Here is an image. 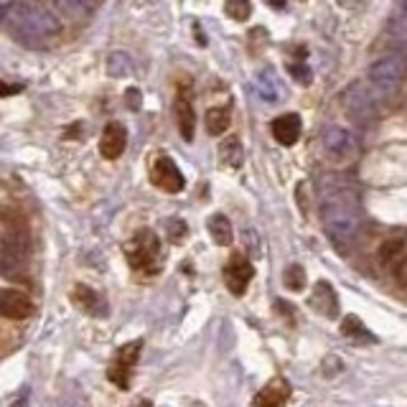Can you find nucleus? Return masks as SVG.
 Returning a JSON list of instances; mask_svg holds the SVG:
<instances>
[{"label":"nucleus","instance_id":"obj_1","mask_svg":"<svg viewBox=\"0 0 407 407\" xmlns=\"http://www.w3.org/2000/svg\"><path fill=\"white\" fill-rule=\"evenodd\" d=\"M321 219H324V229L331 240L341 244V242H351L359 232L362 216H359V204H356L354 194L346 189H334L324 196L321 204Z\"/></svg>","mask_w":407,"mask_h":407},{"label":"nucleus","instance_id":"obj_2","mask_svg":"<svg viewBox=\"0 0 407 407\" xmlns=\"http://www.w3.org/2000/svg\"><path fill=\"white\" fill-rule=\"evenodd\" d=\"M28 249H31V242H28V229L23 219L20 216L16 219L11 209H6L3 211V249H0V270L6 278H13L16 270L25 265Z\"/></svg>","mask_w":407,"mask_h":407},{"label":"nucleus","instance_id":"obj_3","mask_svg":"<svg viewBox=\"0 0 407 407\" xmlns=\"http://www.w3.org/2000/svg\"><path fill=\"white\" fill-rule=\"evenodd\" d=\"M127 265L138 273H158L160 262V240L153 229H138L133 240L125 244Z\"/></svg>","mask_w":407,"mask_h":407},{"label":"nucleus","instance_id":"obj_4","mask_svg":"<svg viewBox=\"0 0 407 407\" xmlns=\"http://www.w3.org/2000/svg\"><path fill=\"white\" fill-rule=\"evenodd\" d=\"M407 74V59L402 54H387L369 66V84L382 97H392Z\"/></svg>","mask_w":407,"mask_h":407},{"label":"nucleus","instance_id":"obj_5","mask_svg":"<svg viewBox=\"0 0 407 407\" xmlns=\"http://www.w3.org/2000/svg\"><path fill=\"white\" fill-rule=\"evenodd\" d=\"M140 351H143V338H135V341L125 343L114 351L112 362L107 367V379L114 387L130 389V379H133V369L140 359Z\"/></svg>","mask_w":407,"mask_h":407},{"label":"nucleus","instance_id":"obj_6","mask_svg":"<svg viewBox=\"0 0 407 407\" xmlns=\"http://www.w3.org/2000/svg\"><path fill=\"white\" fill-rule=\"evenodd\" d=\"M254 278V267L244 254H232L229 262L224 265V285L229 288L232 295H244Z\"/></svg>","mask_w":407,"mask_h":407},{"label":"nucleus","instance_id":"obj_7","mask_svg":"<svg viewBox=\"0 0 407 407\" xmlns=\"http://www.w3.org/2000/svg\"><path fill=\"white\" fill-rule=\"evenodd\" d=\"M153 184L158 186V189L168 191V194L184 191L186 178H184V173L178 171V165L173 163L171 155L158 153V158H155V163H153Z\"/></svg>","mask_w":407,"mask_h":407},{"label":"nucleus","instance_id":"obj_8","mask_svg":"<svg viewBox=\"0 0 407 407\" xmlns=\"http://www.w3.org/2000/svg\"><path fill=\"white\" fill-rule=\"evenodd\" d=\"M16 20H18V28H23L28 33H38V36L59 31L57 18L46 11H36V8H18Z\"/></svg>","mask_w":407,"mask_h":407},{"label":"nucleus","instance_id":"obj_9","mask_svg":"<svg viewBox=\"0 0 407 407\" xmlns=\"http://www.w3.org/2000/svg\"><path fill=\"white\" fill-rule=\"evenodd\" d=\"M290 382L285 377H273L260 392L254 394L252 407H285V402L290 400Z\"/></svg>","mask_w":407,"mask_h":407},{"label":"nucleus","instance_id":"obj_10","mask_svg":"<svg viewBox=\"0 0 407 407\" xmlns=\"http://www.w3.org/2000/svg\"><path fill=\"white\" fill-rule=\"evenodd\" d=\"M33 313V300L20 290L6 288L0 293V316L11 318V321H23Z\"/></svg>","mask_w":407,"mask_h":407},{"label":"nucleus","instance_id":"obj_11","mask_svg":"<svg viewBox=\"0 0 407 407\" xmlns=\"http://www.w3.org/2000/svg\"><path fill=\"white\" fill-rule=\"evenodd\" d=\"M324 148L329 153V158L334 160H349L354 158L356 153V143L351 138L349 130H343V127H331L329 133L324 135Z\"/></svg>","mask_w":407,"mask_h":407},{"label":"nucleus","instance_id":"obj_12","mask_svg":"<svg viewBox=\"0 0 407 407\" xmlns=\"http://www.w3.org/2000/svg\"><path fill=\"white\" fill-rule=\"evenodd\" d=\"M127 148V133L120 122H107V127L102 130V140H100V155L107 160L120 158Z\"/></svg>","mask_w":407,"mask_h":407},{"label":"nucleus","instance_id":"obj_13","mask_svg":"<svg viewBox=\"0 0 407 407\" xmlns=\"http://www.w3.org/2000/svg\"><path fill=\"white\" fill-rule=\"evenodd\" d=\"M308 303H311L313 311L321 313V316H326V318L338 316L336 290H334V285L326 283V280H318L316 285H313V293H311V298H308Z\"/></svg>","mask_w":407,"mask_h":407},{"label":"nucleus","instance_id":"obj_14","mask_svg":"<svg viewBox=\"0 0 407 407\" xmlns=\"http://www.w3.org/2000/svg\"><path fill=\"white\" fill-rule=\"evenodd\" d=\"M300 130H303V122H300V114L298 112H285L275 117L273 120V135L278 140L280 146H295L300 138Z\"/></svg>","mask_w":407,"mask_h":407},{"label":"nucleus","instance_id":"obj_15","mask_svg":"<svg viewBox=\"0 0 407 407\" xmlns=\"http://www.w3.org/2000/svg\"><path fill=\"white\" fill-rule=\"evenodd\" d=\"M71 300H74L84 313H89V316H95V318L107 316V308H105L102 295L97 290H92L89 285H76L74 290H71Z\"/></svg>","mask_w":407,"mask_h":407},{"label":"nucleus","instance_id":"obj_16","mask_svg":"<svg viewBox=\"0 0 407 407\" xmlns=\"http://www.w3.org/2000/svg\"><path fill=\"white\" fill-rule=\"evenodd\" d=\"M173 112H176V122H178V133L186 143L194 140L196 135V114H194V105H191L189 97H178L176 105H173Z\"/></svg>","mask_w":407,"mask_h":407},{"label":"nucleus","instance_id":"obj_17","mask_svg":"<svg viewBox=\"0 0 407 407\" xmlns=\"http://www.w3.org/2000/svg\"><path fill=\"white\" fill-rule=\"evenodd\" d=\"M206 227H209V235H211V240H214V244H219V247H229L232 240H235V229H232L229 216L219 214V211L209 216Z\"/></svg>","mask_w":407,"mask_h":407},{"label":"nucleus","instance_id":"obj_18","mask_svg":"<svg viewBox=\"0 0 407 407\" xmlns=\"http://www.w3.org/2000/svg\"><path fill=\"white\" fill-rule=\"evenodd\" d=\"M219 160H222V165H229V168H240L242 165V160H244V148H242L237 135H227V138L219 143Z\"/></svg>","mask_w":407,"mask_h":407},{"label":"nucleus","instance_id":"obj_19","mask_svg":"<svg viewBox=\"0 0 407 407\" xmlns=\"http://www.w3.org/2000/svg\"><path fill=\"white\" fill-rule=\"evenodd\" d=\"M341 334L351 341H359V343H377V336L367 326L362 324V318L359 316H346L341 321Z\"/></svg>","mask_w":407,"mask_h":407},{"label":"nucleus","instance_id":"obj_20","mask_svg":"<svg viewBox=\"0 0 407 407\" xmlns=\"http://www.w3.org/2000/svg\"><path fill=\"white\" fill-rule=\"evenodd\" d=\"M402 254H405V237H387V240L379 244V260L384 262V265L400 262Z\"/></svg>","mask_w":407,"mask_h":407},{"label":"nucleus","instance_id":"obj_21","mask_svg":"<svg viewBox=\"0 0 407 407\" xmlns=\"http://www.w3.org/2000/svg\"><path fill=\"white\" fill-rule=\"evenodd\" d=\"M229 125H232V117H229V112L224 107H211L206 112V130H209V135H224L229 130Z\"/></svg>","mask_w":407,"mask_h":407},{"label":"nucleus","instance_id":"obj_22","mask_svg":"<svg viewBox=\"0 0 407 407\" xmlns=\"http://www.w3.org/2000/svg\"><path fill=\"white\" fill-rule=\"evenodd\" d=\"M257 89H260V97L267 102H278L280 100V84L275 79L273 71H262L257 76Z\"/></svg>","mask_w":407,"mask_h":407},{"label":"nucleus","instance_id":"obj_23","mask_svg":"<svg viewBox=\"0 0 407 407\" xmlns=\"http://www.w3.org/2000/svg\"><path fill=\"white\" fill-rule=\"evenodd\" d=\"M283 283L288 285V290L300 293L305 288V270L298 262H293V265L285 267V273H283Z\"/></svg>","mask_w":407,"mask_h":407},{"label":"nucleus","instance_id":"obj_24","mask_svg":"<svg viewBox=\"0 0 407 407\" xmlns=\"http://www.w3.org/2000/svg\"><path fill=\"white\" fill-rule=\"evenodd\" d=\"M224 13H227L232 20L244 23V20L252 16V3H249V0H227V3H224Z\"/></svg>","mask_w":407,"mask_h":407},{"label":"nucleus","instance_id":"obj_25","mask_svg":"<svg viewBox=\"0 0 407 407\" xmlns=\"http://www.w3.org/2000/svg\"><path fill=\"white\" fill-rule=\"evenodd\" d=\"M186 235H189V227H186L181 219H171L168 222V237H171L173 244H178V242H184Z\"/></svg>","mask_w":407,"mask_h":407},{"label":"nucleus","instance_id":"obj_26","mask_svg":"<svg viewBox=\"0 0 407 407\" xmlns=\"http://www.w3.org/2000/svg\"><path fill=\"white\" fill-rule=\"evenodd\" d=\"M343 372V362L338 356H326L324 359V377H338Z\"/></svg>","mask_w":407,"mask_h":407},{"label":"nucleus","instance_id":"obj_27","mask_svg":"<svg viewBox=\"0 0 407 407\" xmlns=\"http://www.w3.org/2000/svg\"><path fill=\"white\" fill-rule=\"evenodd\" d=\"M290 74H293V79L298 84H311V69L305 66V64H290Z\"/></svg>","mask_w":407,"mask_h":407},{"label":"nucleus","instance_id":"obj_28","mask_svg":"<svg viewBox=\"0 0 407 407\" xmlns=\"http://www.w3.org/2000/svg\"><path fill=\"white\" fill-rule=\"evenodd\" d=\"M295 201H298V211L300 214H308V191H305V184L303 181H298L295 184Z\"/></svg>","mask_w":407,"mask_h":407},{"label":"nucleus","instance_id":"obj_29","mask_svg":"<svg viewBox=\"0 0 407 407\" xmlns=\"http://www.w3.org/2000/svg\"><path fill=\"white\" fill-rule=\"evenodd\" d=\"M394 278H397V283L402 288H407V254H402L400 262L394 265Z\"/></svg>","mask_w":407,"mask_h":407},{"label":"nucleus","instance_id":"obj_30","mask_svg":"<svg viewBox=\"0 0 407 407\" xmlns=\"http://www.w3.org/2000/svg\"><path fill=\"white\" fill-rule=\"evenodd\" d=\"M275 311L280 313L283 318H288V324H295V318H293V308H290V303H285V300H275Z\"/></svg>","mask_w":407,"mask_h":407},{"label":"nucleus","instance_id":"obj_31","mask_svg":"<svg viewBox=\"0 0 407 407\" xmlns=\"http://www.w3.org/2000/svg\"><path fill=\"white\" fill-rule=\"evenodd\" d=\"M247 242H249V252L254 254V257H257V254H260V240H257V235H254L252 229H247Z\"/></svg>","mask_w":407,"mask_h":407},{"label":"nucleus","instance_id":"obj_32","mask_svg":"<svg viewBox=\"0 0 407 407\" xmlns=\"http://www.w3.org/2000/svg\"><path fill=\"white\" fill-rule=\"evenodd\" d=\"M11 407H28V389H23V392L11 402Z\"/></svg>","mask_w":407,"mask_h":407},{"label":"nucleus","instance_id":"obj_33","mask_svg":"<svg viewBox=\"0 0 407 407\" xmlns=\"http://www.w3.org/2000/svg\"><path fill=\"white\" fill-rule=\"evenodd\" d=\"M138 97H140L138 89H127V105H130V107H133V110H138V107H140V105H138Z\"/></svg>","mask_w":407,"mask_h":407},{"label":"nucleus","instance_id":"obj_34","mask_svg":"<svg viewBox=\"0 0 407 407\" xmlns=\"http://www.w3.org/2000/svg\"><path fill=\"white\" fill-rule=\"evenodd\" d=\"M20 89H23V87H20V84H18V87H11V84H3V92H6V97H11L13 92H20Z\"/></svg>","mask_w":407,"mask_h":407},{"label":"nucleus","instance_id":"obj_35","mask_svg":"<svg viewBox=\"0 0 407 407\" xmlns=\"http://www.w3.org/2000/svg\"><path fill=\"white\" fill-rule=\"evenodd\" d=\"M130 407H153V402L151 400H138L135 405H130Z\"/></svg>","mask_w":407,"mask_h":407},{"label":"nucleus","instance_id":"obj_36","mask_svg":"<svg viewBox=\"0 0 407 407\" xmlns=\"http://www.w3.org/2000/svg\"><path fill=\"white\" fill-rule=\"evenodd\" d=\"M273 8H285V0H267Z\"/></svg>","mask_w":407,"mask_h":407}]
</instances>
